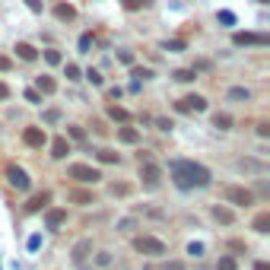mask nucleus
Wrapping results in <instances>:
<instances>
[{"label": "nucleus", "mask_w": 270, "mask_h": 270, "mask_svg": "<svg viewBox=\"0 0 270 270\" xmlns=\"http://www.w3.org/2000/svg\"><path fill=\"white\" fill-rule=\"evenodd\" d=\"M64 76H67V80H80V67H76V64H67V67H64Z\"/></svg>", "instance_id": "30"}, {"label": "nucleus", "mask_w": 270, "mask_h": 270, "mask_svg": "<svg viewBox=\"0 0 270 270\" xmlns=\"http://www.w3.org/2000/svg\"><path fill=\"white\" fill-rule=\"evenodd\" d=\"M232 45L239 48H248V45H270V35H264V32H235L232 35Z\"/></svg>", "instance_id": "4"}, {"label": "nucleus", "mask_w": 270, "mask_h": 270, "mask_svg": "<svg viewBox=\"0 0 270 270\" xmlns=\"http://www.w3.org/2000/svg\"><path fill=\"white\" fill-rule=\"evenodd\" d=\"M251 226H255V232H261V235H264V232H270V213H258Z\"/></svg>", "instance_id": "18"}, {"label": "nucleus", "mask_w": 270, "mask_h": 270, "mask_svg": "<svg viewBox=\"0 0 270 270\" xmlns=\"http://www.w3.org/2000/svg\"><path fill=\"white\" fill-rule=\"evenodd\" d=\"M162 270H185L181 261H169V264H162Z\"/></svg>", "instance_id": "39"}, {"label": "nucleus", "mask_w": 270, "mask_h": 270, "mask_svg": "<svg viewBox=\"0 0 270 270\" xmlns=\"http://www.w3.org/2000/svg\"><path fill=\"white\" fill-rule=\"evenodd\" d=\"M70 200H73V204H92V194H89V191H73Z\"/></svg>", "instance_id": "25"}, {"label": "nucleus", "mask_w": 270, "mask_h": 270, "mask_svg": "<svg viewBox=\"0 0 270 270\" xmlns=\"http://www.w3.org/2000/svg\"><path fill=\"white\" fill-rule=\"evenodd\" d=\"M35 89L41 92V95H51L57 89V83H54V76H38V83H35Z\"/></svg>", "instance_id": "16"}, {"label": "nucleus", "mask_w": 270, "mask_h": 270, "mask_svg": "<svg viewBox=\"0 0 270 270\" xmlns=\"http://www.w3.org/2000/svg\"><path fill=\"white\" fill-rule=\"evenodd\" d=\"M216 270H235V258H220V264H216Z\"/></svg>", "instance_id": "31"}, {"label": "nucleus", "mask_w": 270, "mask_h": 270, "mask_svg": "<svg viewBox=\"0 0 270 270\" xmlns=\"http://www.w3.org/2000/svg\"><path fill=\"white\" fill-rule=\"evenodd\" d=\"M89 251H92V239L76 242V245H73V261H76V264H83V261L89 258Z\"/></svg>", "instance_id": "11"}, {"label": "nucleus", "mask_w": 270, "mask_h": 270, "mask_svg": "<svg viewBox=\"0 0 270 270\" xmlns=\"http://www.w3.org/2000/svg\"><path fill=\"white\" fill-rule=\"evenodd\" d=\"M172 178H175L178 188H207L210 185V172L204 169L200 162H188V159H178L172 162Z\"/></svg>", "instance_id": "1"}, {"label": "nucleus", "mask_w": 270, "mask_h": 270, "mask_svg": "<svg viewBox=\"0 0 270 270\" xmlns=\"http://www.w3.org/2000/svg\"><path fill=\"white\" fill-rule=\"evenodd\" d=\"M118 60H124V64H134V51H118Z\"/></svg>", "instance_id": "37"}, {"label": "nucleus", "mask_w": 270, "mask_h": 270, "mask_svg": "<svg viewBox=\"0 0 270 270\" xmlns=\"http://www.w3.org/2000/svg\"><path fill=\"white\" fill-rule=\"evenodd\" d=\"M121 3H124V10H130V13H137V10H143L146 3H150V0H121Z\"/></svg>", "instance_id": "26"}, {"label": "nucleus", "mask_w": 270, "mask_h": 270, "mask_svg": "<svg viewBox=\"0 0 270 270\" xmlns=\"http://www.w3.org/2000/svg\"><path fill=\"white\" fill-rule=\"evenodd\" d=\"M13 51H16V57H22V60H35V57H38V51L32 48L29 41H19V45H16Z\"/></svg>", "instance_id": "14"}, {"label": "nucleus", "mask_w": 270, "mask_h": 270, "mask_svg": "<svg viewBox=\"0 0 270 270\" xmlns=\"http://www.w3.org/2000/svg\"><path fill=\"white\" fill-rule=\"evenodd\" d=\"M175 111H207V99L204 95H185V99L175 102Z\"/></svg>", "instance_id": "6"}, {"label": "nucleus", "mask_w": 270, "mask_h": 270, "mask_svg": "<svg viewBox=\"0 0 270 270\" xmlns=\"http://www.w3.org/2000/svg\"><path fill=\"white\" fill-rule=\"evenodd\" d=\"M25 6H29L32 13H41V0H25Z\"/></svg>", "instance_id": "40"}, {"label": "nucleus", "mask_w": 270, "mask_h": 270, "mask_svg": "<svg viewBox=\"0 0 270 270\" xmlns=\"http://www.w3.org/2000/svg\"><path fill=\"white\" fill-rule=\"evenodd\" d=\"M108 118H111V121H118V124H124L130 115H127V108H121V105H108Z\"/></svg>", "instance_id": "20"}, {"label": "nucleus", "mask_w": 270, "mask_h": 270, "mask_svg": "<svg viewBox=\"0 0 270 270\" xmlns=\"http://www.w3.org/2000/svg\"><path fill=\"white\" fill-rule=\"evenodd\" d=\"M67 134H70L73 140H86V130H83V127H76V124H70V127H67Z\"/></svg>", "instance_id": "33"}, {"label": "nucleus", "mask_w": 270, "mask_h": 270, "mask_svg": "<svg viewBox=\"0 0 270 270\" xmlns=\"http://www.w3.org/2000/svg\"><path fill=\"white\" fill-rule=\"evenodd\" d=\"M188 255H204V245H200V242H191V245H188Z\"/></svg>", "instance_id": "38"}, {"label": "nucleus", "mask_w": 270, "mask_h": 270, "mask_svg": "<svg viewBox=\"0 0 270 270\" xmlns=\"http://www.w3.org/2000/svg\"><path fill=\"white\" fill-rule=\"evenodd\" d=\"M89 45H92V35H83L80 38V51H89Z\"/></svg>", "instance_id": "43"}, {"label": "nucleus", "mask_w": 270, "mask_h": 270, "mask_svg": "<svg viewBox=\"0 0 270 270\" xmlns=\"http://www.w3.org/2000/svg\"><path fill=\"white\" fill-rule=\"evenodd\" d=\"M258 3H270V0H258Z\"/></svg>", "instance_id": "49"}, {"label": "nucleus", "mask_w": 270, "mask_h": 270, "mask_svg": "<svg viewBox=\"0 0 270 270\" xmlns=\"http://www.w3.org/2000/svg\"><path fill=\"white\" fill-rule=\"evenodd\" d=\"M99 264H102V267L111 264V255H108V251H102V255H99Z\"/></svg>", "instance_id": "46"}, {"label": "nucleus", "mask_w": 270, "mask_h": 270, "mask_svg": "<svg viewBox=\"0 0 270 270\" xmlns=\"http://www.w3.org/2000/svg\"><path fill=\"white\" fill-rule=\"evenodd\" d=\"M220 22L223 25H235V13L232 10H220Z\"/></svg>", "instance_id": "34"}, {"label": "nucleus", "mask_w": 270, "mask_h": 270, "mask_svg": "<svg viewBox=\"0 0 270 270\" xmlns=\"http://www.w3.org/2000/svg\"><path fill=\"white\" fill-rule=\"evenodd\" d=\"M25 102H32V105H38V102H41V92H38V89H25Z\"/></svg>", "instance_id": "35"}, {"label": "nucleus", "mask_w": 270, "mask_h": 270, "mask_svg": "<svg viewBox=\"0 0 270 270\" xmlns=\"http://www.w3.org/2000/svg\"><path fill=\"white\" fill-rule=\"evenodd\" d=\"M67 153H70V140H67V137H57V140L51 143V156H54V159H64Z\"/></svg>", "instance_id": "12"}, {"label": "nucleus", "mask_w": 270, "mask_h": 270, "mask_svg": "<svg viewBox=\"0 0 270 270\" xmlns=\"http://www.w3.org/2000/svg\"><path fill=\"white\" fill-rule=\"evenodd\" d=\"M67 220V210H48V229H57Z\"/></svg>", "instance_id": "19"}, {"label": "nucleus", "mask_w": 270, "mask_h": 270, "mask_svg": "<svg viewBox=\"0 0 270 270\" xmlns=\"http://www.w3.org/2000/svg\"><path fill=\"white\" fill-rule=\"evenodd\" d=\"M258 134L261 137H270V124H267V121H261V124H258Z\"/></svg>", "instance_id": "42"}, {"label": "nucleus", "mask_w": 270, "mask_h": 270, "mask_svg": "<svg viewBox=\"0 0 270 270\" xmlns=\"http://www.w3.org/2000/svg\"><path fill=\"white\" fill-rule=\"evenodd\" d=\"M48 204H51V194H48V191H41V194H35L29 204H25V210H29V213H38V210H45Z\"/></svg>", "instance_id": "10"}, {"label": "nucleus", "mask_w": 270, "mask_h": 270, "mask_svg": "<svg viewBox=\"0 0 270 270\" xmlns=\"http://www.w3.org/2000/svg\"><path fill=\"white\" fill-rule=\"evenodd\" d=\"M111 194H115V197L118 194H127V185H111Z\"/></svg>", "instance_id": "45"}, {"label": "nucleus", "mask_w": 270, "mask_h": 270, "mask_svg": "<svg viewBox=\"0 0 270 270\" xmlns=\"http://www.w3.org/2000/svg\"><path fill=\"white\" fill-rule=\"evenodd\" d=\"M162 48H165V51H185V41H181V38H172V41H165Z\"/></svg>", "instance_id": "32"}, {"label": "nucleus", "mask_w": 270, "mask_h": 270, "mask_svg": "<svg viewBox=\"0 0 270 270\" xmlns=\"http://www.w3.org/2000/svg\"><path fill=\"white\" fill-rule=\"evenodd\" d=\"M156 124H159L162 130H172V121H169V118H159V121H156Z\"/></svg>", "instance_id": "47"}, {"label": "nucleus", "mask_w": 270, "mask_h": 270, "mask_svg": "<svg viewBox=\"0 0 270 270\" xmlns=\"http://www.w3.org/2000/svg\"><path fill=\"white\" fill-rule=\"evenodd\" d=\"M54 16H57L60 22H73V19H76V10H73L70 3H57V6H54Z\"/></svg>", "instance_id": "13"}, {"label": "nucleus", "mask_w": 270, "mask_h": 270, "mask_svg": "<svg viewBox=\"0 0 270 270\" xmlns=\"http://www.w3.org/2000/svg\"><path fill=\"white\" fill-rule=\"evenodd\" d=\"M172 76H175L178 83H194V80H197V70H175Z\"/></svg>", "instance_id": "22"}, {"label": "nucleus", "mask_w": 270, "mask_h": 270, "mask_svg": "<svg viewBox=\"0 0 270 270\" xmlns=\"http://www.w3.org/2000/svg\"><path fill=\"white\" fill-rule=\"evenodd\" d=\"M67 175L76 178V181H83V185H95V181L102 178V172L92 169V165H86V162H76V165H70V169H67Z\"/></svg>", "instance_id": "2"}, {"label": "nucleus", "mask_w": 270, "mask_h": 270, "mask_svg": "<svg viewBox=\"0 0 270 270\" xmlns=\"http://www.w3.org/2000/svg\"><path fill=\"white\" fill-rule=\"evenodd\" d=\"M3 99H10V86L0 80V102H3Z\"/></svg>", "instance_id": "41"}, {"label": "nucleus", "mask_w": 270, "mask_h": 270, "mask_svg": "<svg viewBox=\"0 0 270 270\" xmlns=\"http://www.w3.org/2000/svg\"><path fill=\"white\" fill-rule=\"evenodd\" d=\"M134 248L140 251V255H150V258L165 255V242L153 239V235H137V239H134Z\"/></svg>", "instance_id": "3"}, {"label": "nucleus", "mask_w": 270, "mask_h": 270, "mask_svg": "<svg viewBox=\"0 0 270 270\" xmlns=\"http://www.w3.org/2000/svg\"><path fill=\"white\" fill-rule=\"evenodd\" d=\"M229 99H235V102H248V99H251V92H248V89H242V86H235V89H229Z\"/></svg>", "instance_id": "23"}, {"label": "nucleus", "mask_w": 270, "mask_h": 270, "mask_svg": "<svg viewBox=\"0 0 270 270\" xmlns=\"http://www.w3.org/2000/svg\"><path fill=\"white\" fill-rule=\"evenodd\" d=\"M130 76H134V80H150L153 70H150V67H134V70H130Z\"/></svg>", "instance_id": "27"}, {"label": "nucleus", "mask_w": 270, "mask_h": 270, "mask_svg": "<svg viewBox=\"0 0 270 270\" xmlns=\"http://www.w3.org/2000/svg\"><path fill=\"white\" fill-rule=\"evenodd\" d=\"M140 178H143L146 188H159V165L150 156H143V162H140Z\"/></svg>", "instance_id": "5"}, {"label": "nucleus", "mask_w": 270, "mask_h": 270, "mask_svg": "<svg viewBox=\"0 0 270 270\" xmlns=\"http://www.w3.org/2000/svg\"><path fill=\"white\" fill-rule=\"evenodd\" d=\"M213 220H216V223H223V226H229L235 216H232L229 207H213Z\"/></svg>", "instance_id": "17"}, {"label": "nucleus", "mask_w": 270, "mask_h": 270, "mask_svg": "<svg viewBox=\"0 0 270 270\" xmlns=\"http://www.w3.org/2000/svg\"><path fill=\"white\" fill-rule=\"evenodd\" d=\"M83 76H86V80H89L92 86H102V73H99V70H92V67H89V70H86Z\"/></svg>", "instance_id": "29"}, {"label": "nucleus", "mask_w": 270, "mask_h": 270, "mask_svg": "<svg viewBox=\"0 0 270 270\" xmlns=\"http://www.w3.org/2000/svg\"><path fill=\"white\" fill-rule=\"evenodd\" d=\"M57 118H60L57 108H48V111H45V121H57Z\"/></svg>", "instance_id": "44"}, {"label": "nucleus", "mask_w": 270, "mask_h": 270, "mask_svg": "<svg viewBox=\"0 0 270 270\" xmlns=\"http://www.w3.org/2000/svg\"><path fill=\"white\" fill-rule=\"evenodd\" d=\"M22 140H25V146H35V150H41V146L48 143V134H45V127H25V130H22Z\"/></svg>", "instance_id": "7"}, {"label": "nucleus", "mask_w": 270, "mask_h": 270, "mask_svg": "<svg viewBox=\"0 0 270 270\" xmlns=\"http://www.w3.org/2000/svg\"><path fill=\"white\" fill-rule=\"evenodd\" d=\"M0 70H3V73H6V70H13V60L6 57V54H0Z\"/></svg>", "instance_id": "36"}, {"label": "nucleus", "mask_w": 270, "mask_h": 270, "mask_svg": "<svg viewBox=\"0 0 270 270\" xmlns=\"http://www.w3.org/2000/svg\"><path fill=\"white\" fill-rule=\"evenodd\" d=\"M6 181H10L16 191H29V175H25L19 165H6Z\"/></svg>", "instance_id": "8"}, {"label": "nucleus", "mask_w": 270, "mask_h": 270, "mask_svg": "<svg viewBox=\"0 0 270 270\" xmlns=\"http://www.w3.org/2000/svg\"><path fill=\"white\" fill-rule=\"evenodd\" d=\"M255 270H270V264H264V261H258V264H255Z\"/></svg>", "instance_id": "48"}, {"label": "nucleus", "mask_w": 270, "mask_h": 270, "mask_svg": "<svg viewBox=\"0 0 270 270\" xmlns=\"http://www.w3.org/2000/svg\"><path fill=\"white\" fill-rule=\"evenodd\" d=\"M45 60H48V64H51V67H57V64H60V60H64V57H60V51H54V48H48V51H45Z\"/></svg>", "instance_id": "28"}, {"label": "nucleus", "mask_w": 270, "mask_h": 270, "mask_svg": "<svg viewBox=\"0 0 270 270\" xmlns=\"http://www.w3.org/2000/svg\"><path fill=\"white\" fill-rule=\"evenodd\" d=\"M213 127L229 130V127H232V118H229V115H213Z\"/></svg>", "instance_id": "24"}, {"label": "nucleus", "mask_w": 270, "mask_h": 270, "mask_svg": "<svg viewBox=\"0 0 270 270\" xmlns=\"http://www.w3.org/2000/svg\"><path fill=\"white\" fill-rule=\"evenodd\" d=\"M226 197H229L232 204H239V207H248V204H255V194H251L248 188H229V191H226Z\"/></svg>", "instance_id": "9"}, {"label": "nucleus", "mask_w": 270, "mask_h": 270, "mask_svg": "<svg viewBox=\"0 0 270 270\" xmlns=\"http://www.w3.org/2000/svg\"><path fill=\"white\" fill-rule=\"evenodd\" d=\"M95 156H99V162H105V165H115V162H121V156H118L115 150H99Z\"/></svg>", "instance_id": "21"}, {"label": "nucleus", "mask_w": 270, "mask_h": 270, "mask_svg": "<svg viewBox=\"0 0 270 270\" xmlns=\"http://www.w3.org/2000/svg\"><path fill=\"white\" fill-rule=\"evenodd\" d=\"M118 140H121V143H140V130H134V127H118Z\"/></svg>", "instance_id": "15"}]
</instances>
